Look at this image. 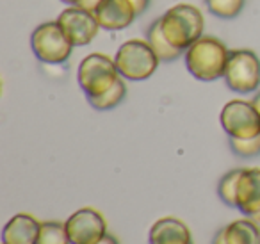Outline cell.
<instances>
[{
    "instance_id": "1",
    "label": "cell",
    "mask_w": 260,
    "mask_h": 244,
    "mask_svg": "<svg viewBox=\"0 0 260 244\" xmlns=\"http://www.w3.org/2000/svg\"><path fill=\"white\" fill-rule=\"evenodd\" d=\"M184 54L185 68L194 79L202 82L224 79L230 50L221 40L214 36H202Z\"/></svg>"
},
{
    "instance_id": "2",
    "label": "cell",
    "mask_w": 260,
    "mask_h": 244,
    "mask_svg": "<svg viewBox=\"0 0 260 244\" xmlns=\"http://www.w3.org/2000/svg\"><path fill=\"white\" fill-rule=\"evenodd\" d=\"M159 20L166 40L182 52H185L196 40L203 36L205 20L202 11L191 4L173 6Z\"/></svg>"
},
{
    "instance_id": "3",
    "label": "cell",
    "mask_w": 260,
    "mask_h": 244,
    "mask_svg": "<svg viewBox=\"0 0 260 244\" xmlns=\"http://www.w3.org/2000/svg\"><path fill=\"white\" fill-rule=\"evenodd\" d=\"M114 61L121 79L139 82V80L150 79L157 72L160 59L152 50L148 41L134 38V40L125 41L118 48Z\"/></svg>"
},
{
    "instance_id": "4",
    "label": "cell",
    "mask_w": 260,
    "mask_h": 244,
    "mask_svg": "<svg viewBox=\"0 0 260 244\" xmlns=\"http://www.w3.org/2000/svg\"><path fill=\"white\" fill-rule=\"evenodd\" d=\"M119 77L121 75H119L114 59L100 54V52L86 55L77 70V82L84 91L86 98L104 95L118 82Z\"/></svg>"
},
{
    "instance_id": "5",
    "label": "cell",
    "mask_w": 260,
    "mask_h": 244,
    "mask_svg": "<svg viewBox=\"0 0 260 244\" xmlns=\"http://www.w3.org/2000/svg\"><path fill=\"white\" fill-rule=\"evenodd\" d=\"M30 48L34 55L47 65H62L68 61L73 52V45L64 36L57 20L45 22L34 29L30 36Z\"/></svg>"
},
{
    "instance_id": "6",
    "label": "cell",
    "mask_w": 260,
    "mask_h": 244,
    "mask_svg": "<svg viewBox=\"0 0 260 244\" xmlns=\"http://www.w3.org/2000/svg\"><path fill=\"white\" fill-rule=\"evenodd\" d=\"M224 82L232 91L248 95L258 89L260 86V59L253 50L237 48L230 50Z\"/></svg>"
},
{
    "instance_id": "7",
    "label": "cell",
    "mask_w": 260,
    "mask_h": 244,
    "mask_svg": "<svg viewBox=\"0 0 260 244\" xmlns=\"http://www.w3.org/2000/svg\"><path fill=\"white\" fill-rule=\"evenodd\" d=\"M219 123L224 134L235 139H249L260 134V114L253 102L230 100L221 109Z\"/></svg>"
},
{
    "instance_id": "8",
    "label": "cell",
    "mask_w": 260,
    "mask_h": 244,
    "mask_svg": "<svg viewBox=\"0 0 260 244\" xmlns=\"http://www.w3.org/2000/svg\"><path fill=\"white\" fill-rule=\"evenodd\" d=\"M57 23L73 47L89 45L96 38L98 30L102 29L94 13L86 11V9L79 8V6L66 8L57 16Z\"/></svg>"
},
{
    "instance_id": "9",
    "label": "cell",
    "mask_w": 260,
    "mask_h": 244,
    "mask_svg": "<svg viewBox=\"0 0 260 244\" xmlns=\"http://www.w3.org/2000/svg\"><path fill=\"white\" fill-rule=\"evenodd\" d=\"M64 223L72 244H96L107 235V221L96 208H79Z\"/></svg>"
},
{
    "instance_id": "10",
    "label": "cell",
    "mask_w": 260,
    "mask_h": 244,
    "mask_svg": "<svg viewBox=\"0 0 260 244\" xmlns=\"http://www.w3.org/2000/svg\"><path fill=\"white\" fill-rule=\"evenodd\" d=\"M98 23L105 30H123L136 20L138 13L130 0H102L94 9Z\"/></svg>"
},
{
    "instance_id": "11",
    "label": "cell",
    "mask_w": 260,
    "mask_h": 244,
    "mask_svg": "<svg viewBox=\"0 0 260 244\" xmlns=\"http://www.w3.org/2000/svg\"><path fill=\"white\" fill-rule=\"evenodd\" d=\"M246 218L260 210V168L242 169L237 186V207Z\"/></svg>"
},
{
    "instance_id": "12",
    "label": "cell",
    "mask_w": 260,
    "mask_h": 244,
    "mask_svg": "<svg viewBox=\"0 0 260 244\" xmlns=\"http://www.w3.org/2000/svg\"><path fill=\"white\" fill-rule=\"evenodd\" d=\"M41 223L30 214H16L2 230V244H36Z\"/></svg>"
},
{
    "instance_id": "13",
    "label": "cell",
    "mask_w": 260,
    "mask_h": 244,
    "mask_svg": "<svg viewBox=\"0 0 260 244\" xmlns=\"http://www.w3.org/2000/svg\"><path fill=\"white\" fill-rule=\"evenodd\" d=\"M148 240L150 244H192L191 230L187 228V225L171 216L160 218L153 223Z\"/></svg>"
},
{
    "instance_id": "14",
    "label": "cell",
    "mask_w": 260,
    "mask_h": 244,
    "mask_svg": "<svg viewBox=\"0 0 260 244\" xmlns=\"http://www.w3.org/2000/svg\"><path fill=\"white\" fill-rule=\"evenodd\" d=\"M228 244H260V226L253 219H235L224 226Z\"/></svg>"
},
{
    "instance_id": "15",
    "label": "cell",
    "mask_w": 260,
    "mask_h": 244,
    "mask_svg": "<svg viewBox=\"0 0 260 244\" xmlns=\"http://www.w3.org/2000/svg\"><path fill=\"white\" fill-rule=\"evenodd\" d=\"M146 41L150 43V47H152V50L155 52L157 57L164 63L175 61V59H178L182 54H184V52L175 48L173 45L166 40V36L162 34V29H160V20H155V22L148 27Z\"/></svg>"
},
{
    "instance_id": "16",
    "label": "cell",
    "mask_w": 260,
    "mask_h": 244,
    "mask_svg": "<svg viewBox=\"0 0 260 244\" xmlns=\"http://www.w3.org/2000/svg\"><path fill=\"white\" fill-rule=\"evenodd\" d=\"M125 95H126V84H125V80L119 77L118 82H116L111 89L105 91L100 97L87 98V102H89L91 107L96 109V111H111V109L118 107V105L121 104Z\"/></svg>"
},
{
    "instance_id": "17",
    "label": "cell",
    "mask_w": 260,
    "mask_h": 244,
    "mask_svg": "<svg viewBox=\"0 0 260 244\" xmlns=\"http://www.w3.org/2000/svg\"><path fill=\"white\" fill-rule=\"evenodd\" d=\"M242 175V169H232V171L224 173L221 176L219 184H217V196L226 207H237V186L239 178Z\"/></svg>"
},
{
    "instance_id": "18",
    "label": "cell",
    "mask_w": 260,
    "mask_h": 244,
    "mask_svg": "<svg viewBox=\"0 0 260 244\" xmlns=\"http://www.w3.org/2000/svg\"><path fill=\"white\" fill-rule=\"evenodd\" d=\"M36 244H72L66 232V223L43 221Z\"/></svg>"
},
{
    "instance_id": "19",
    "label": "cell",
    "mask_w": 260,
    "mask_h": 244,
    "mask_svg": "<svg viewBox=\"0 0 260 244\" xmlns=\"http://www.w3.org/2000/svg\"><path fill=\"white\" fill-rule=\"evenodd\" d=\"M205 4L214 16L223 20H232L241 15L246 0H205Z\"/></svg>"
},
{
    "instance_id": "20",
    "label": "cell",
    "mask_w": 260,
    "mask_h": 244,
    "mask_svg": "<svg viewBox=\"0 0 260 244\" xmlns=\"http://www.w3.org/2000/svg\"><path fill=\"white\" fill-rule=\"evenodd\" d=\"M228 144L230 150L234 151L237 157L242 159H253L260 155V134L249 139H235V137H228Z\"/></svg>"
},
{
    "instance_id": "21",
    "label": "cell",
    "mask_w": 260,
    "mask_h": 244,
    "mask_svg": "<svg viewBox=\"0 0 260 244\" xmlns=\"http://www.w3.org/2000/svg\"><path fill=\"white\" fill-rule=\"evenodd\" d=\"M132 2V6L136 8V13L139 15H143V13H146V9H148L150 6V0H130Z\"/></svg>"
},
{
    "instance_id": "22",
    "label": "cell",
    "mask_w": 260,
    "mask_h": 244,
    "mask_svg": "<svg viewBox=\"0 0 260 244\" xmlns=\"http://www.w3.org/2000/svg\"><path fill=\"white\" fill-rule=\"evenodd\" d=\"M100 2H102V0H82V4H80L79 8L86 9V11L94 13V9L98 8V4H100Z\"/></svg>"
},
{
    "instance_id": "23",
    "label": "cell",
    "mask_w": 260,
    "mask_h": 244,
    "mask_svg": "<svg viewBox=\"0 0 260 244\" xmlns=\"http://www.w3.org/2000/svg\"><path fill=\"white\" fill-rule=\"evenodd\" d=\"M212 244H228V240H226V233H224V228H221L219 232L216 233V237H214Z\"/></svg>"
},
{
    "instance_id": "24",
    "label": "cell",
    "mask_w": 260,
    "mask_h": 244,
    "mask_svg": "<svg viewBox=\"0 0 260 244\" xmlns=\"http://www.w3.org/2000/svg\"><path fill=\"white\" fill-rule=\"evenodd\" d=\"M96 244H119V240L116 239L114 235H111V233H107V235L104 237V239H100Z\"/></svg>"
},
{
    "instance_id": "25",
    "label": "cell",
    "mask_w": 260,
    "mask_h": 244,
    "mask_svg": "<svg viewBox=\"0 0 260 244\" xmlns=\"http://www.w3.org/2000/svg\"><path fill=\"white\" fill-rule=\"evenodd\" d=\"M251 102H253V105H255L256 111H258V114H260V91L255 95V97H253V100H251Z\"/></svg>"
},
{
    "instance_id": "26",
    "label": "cell",
    "mask_w": 260,
    "mask_h": 244,
    "mask_svg": "<svg viewBox=\"0 0 260 244\" xmlns=\"http://www.w3.org/2000/svg\"><path fill=\"white\" fill-rule=\"evenodd\" d=\"M61 2H64V4H68V6H80L82 4V0H61Z\"/></svg>"
},
{
    "instance_id": "27",
    "label": "cell",
    "mask_w": 260,
    "mask_h": 244,
    "mask_svg": "<svg viewBox=\"0 0 260 244\" xmlns=\"http://www.w3.org/2000/svg\"><path fill=\"white\" fill-rule=\"evenodd\" d=\"M249 219H253V221H255V223H256V225H258V226H260V210H258V212H256V214H253V216H251V218H249Z\"/></svg>"
}]
</instances>
